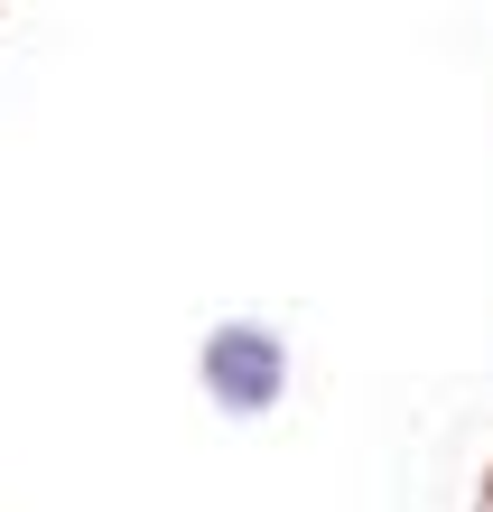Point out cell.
Wrapping results in <instances>:
<instances>
[{"instance_id":"cell-1","label":"cell","mask_w":493,"mask_h":512,"mask_svg":"<svg viewBox=\"0 0 493 512\" xmlns=\"http://www.w3.org/2000/svg\"><path fill=\"white\" fill-rule=\"evenodd\" d=\"M475 512H493V466H484V485H475Z\"/></svg>"}]
</instances>
